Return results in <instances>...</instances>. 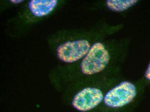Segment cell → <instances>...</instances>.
Returning <instances> with one entry per match:
<instances>
[{"mask_svg":"<svg viewBox=\"0 0 150 112\" xmlns=\"http://www.w3.org/2000/svg\"><path fill=\"white\" fill-rule=\"evenodd\" d=\"M110 56L105 46L100 43L93 44L81 63L82 72L92 75L103 70L108 63Z\"/></svg>","mask_w":150,"mask_h":112,"instance_id":"6da1fadb","label":"cell"},{"mask_svg":"<svg viewBox=\"0 0 150 112\" xmlns=\"http://www.w3.org/2000/svg\"><path fill=\"white\" fill-rule=\"evenodd\" d=\"M137 94L134 84L123 82L108 92L104 98L106 105L112 108L124 106L132 101Z\"/></svg>","mask_w":150,"mask_h":112,"instance_id":"7a4b0ae2","label":"cell"},{"mask_svg":"<svg viewBox=\"0 0 150 112\" xmlns=\"http://www.w3.org/2000/svg\"><path fill=\"white\" fill-rule=\"evenodd\" d=\"M90 49V44L86 40L67 42L57 48V55L63 61L73 63L86 55Z\"/></svg>","mask_w":150,"mask_h":112,"instance_id":"3957f363","label":"cell"},{"mask_svg":"<svg viewBox=\"0 0 150 112\" xmlns=\"http://www.w3.org/2000/svg\"><path fill=\"white\" fill-rule=\"evenodd\" d=\"M102 92L96 88H85L78 93L73 101V105L78 111H87L96 107L104 99Z\"/></svg>","mask_w":150,"mask_h":112,"instance_id":"277c9868","label":"cell"},{"mask_svg":"<svg viewBox=\"0 0 150 112\" xmlns=\"http://www.w3.org/2000/svg\"><path fill=\"white\" fill-rule=\"evenodd\" d=\"M57 3V0H32L29 2V8L35 16H44L50 13Z\"/></svg>","mask_w":150,"mask_h":112,"instance_id":"5b68a950","label":"cell"},{"mask_svg":"<svg viewBox=\"0 0 150 112\" xmlns=\"http://www.w3.org/2000/svg\"><path fill=\"white\" fill-rule=\"evenodd\" d=\"M136 0L128 1H116L108 0L107 1L106 4L110 10L116 12H121L130 8L137 2Z\"/></svg>","mask_w":150,"mask_h":112,"instance_id":"8992f818","label":"cell"},{"mask_svg":"<svg viewBox=\"0 0 150 112\" xmlns=\"http://www.w3.org/2000/svg\"><path fill=\"white\" fill-rule=\"evenodd\" d=\"M144 76H145V79L148 81L150 82V63L148 66L146 72H145Z\"/></svg>","mask_w":150,"mask_h":112,"instance_id":"52a82bcc","label":"cell"},{"mask_svg":"<svg viewBox=\"0 0 150 112\" xmlns=\"http://www.w3.org/2000/svg\"><path fill=\"white\" fill-rule=\"evenodd\" d=\"M11 1V2L13 3H19L23 1H19V0H18V1Z\"/></svg>","mask_w":150,"mask_h":112,"instance_id":"ba28073f","label":"cell"}]
</instances>
